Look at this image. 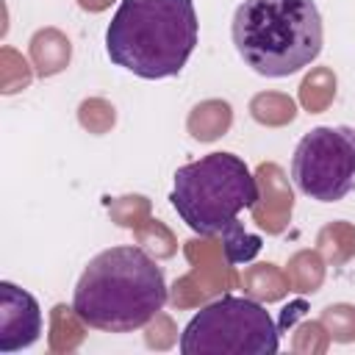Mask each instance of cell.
<instances>
[{
	"mask_svg": "<svg viewBox=\"0 0 355 355\" xmlns=\"http://www.w3.org/2000/svg\"><path fill=\"white\" fill-rule=\"evenodd\" d=\"M169 300L155 258L139 244L97 252L78 277L72 305L80 319L103 333H133L147 327Z\"/></svg>",
	"mask_w": 355,
	"mask_h": 355,
	"instance_id": "obj_1",
	"label": "cell"
},
{
	"mask_svg": "<svg viewBox=\"0 0 355 355\" xmlns=\"http://www.w3.org/2000/svg\"><path fill=\"white\" fill-rule=\"evenodd\" d=\"M197 33L191 0H122L105 28V53L116 67L144 80H161L186 67Z\"/></svg>",
	"mask_w": 355,
	"mask_h": 355,
	"instance_id": "obj_2",
	"label": "cell"
},
{
	"mask_svg": "<svg viewBox=\"0 0 355 355\" xmlns=\"http://www.w3.org/2000/svg\"><path fill=\"white\" fill-rule=\"evenodd\" d=\"M175 324H172V319L169 316H164V313H158L155 319H150L147 322V336H144V341H147V347H153V349H169L172 344H175Z\"/></svg>",
	"mask_w": 355,
	"mask_h": 355,
	"instance_id": "obj_24",
	"label": "cell"
},
{
	"mask_svg": "<svg viewBox=\"0 0 355 355\" xmlns=\"http://www.w3.org/2000/svg\"><path fill=\"white\" fill-rule=\"evenodd\" d=\"M250 116L263 128H286L297 119V103L283 92H258L250 100Z\"/></svg>",
	"mask_w": 355,
	"mask_h": 355,
	"instance_id": "obj_16",
	"label": "cell"
},
{
	"mask_svg": "<svg viewBox=\"0 0 355 355\" xmlns=\"http://www.w3.org/2000/svg\"><path fill=\"white\" fill-rule=\"evenodd\" d=\"M286 275H288L291 291L316 294L324 283V258H322V252L319 250H297L286 263Z\"/></svg>",
	"mask_w": 355,
	"mask_h": 355,
	"instance_id": "obj_15",
	"label": "cell"
},
{
	"mask_svg": "<svg viewBox=\"0 0 355 355\" xmlns=\"http://www.w3.org/2000/svg\"><path fill=\"white\" fill-rule=\"evenodd\" d=\"M230 125H233V108L227 100L219 97L197 103L186 116V130L197 141H216L230 130Z\"/></svg>",
	"mask_w": 355,
	"mask_h": 355,
	"instance_id": "obj_10",
	"label": "cell"
},
{
	"mask_svg": "<svg viewBox=\"0 0 355 355\" xmlns=\"http://www.w3.org/2000/svg\"><path fill=\"white\" fill-rule=\"evenodd\" d=\"M239 283H241L244 294L252 297V300H258V302H280L291 291L288 275L277 263H255V266H247L244 275L239 277Z\"/></svg>",
	"mask_w": 355,
	"mask_h": 355,
	"instance_id": "obj_11",
	"label": "cell"
},
{
	"mask_svg": "<svg viewBox=\"0 0 355 355\" xmlns=\"http://www.w3.org/2000/svg\"><path fill=\"white\" fill-rule=\"evenodd\" d=\"M327 347H330V336L319 319H305L302 324H297L291 338V349L297 355H324Z\"/></svg>",
	"mask_w": 355,
	"mask_h": 355,
	"instance_id": "obj_22",
	"label": "cell"
},
{
	"mask_svg": "<svg viewBox=\"0 0 355 355\" xmlns=\"http://www.w3.org/2000/svg\"><path fill=\"white\" fill-rule=\"evenodd\" d=\"M241 61L263 78H288L322 53V14L313 0H244L230 25Z\"/></svg>",
	"mask_w": 355,
	"mask_h": 355,
	"instance_id": "obj_3",
	"label": "cell"
},
{
	"mask_svg": "<svg viewBox=\"0 0 355 355\" xmlns=\"http://www.w3.org/2000/svg\"><path fill=\"white\" fill-rule=\"evenodd\" d=\"M178 347L183 355H275L280 347V330L258 300L227 294L191 316Z\"/></svg>",
	"mask_w": 355,
	"mask_h": 355,
	"instance_id": "obj_5",
	"label": "cell"
},
{
	"mask_svg": "<svg viewBox=\"0 0 355 355\" xmlns=\"http://www.w3.org/2000/svg\"><path fill=\"white\" fill-rule=\"evenodd\" d=\"M222 241V250H225V258L230 263H244V261H252L261 250V239L247 233L241 225H236L233 230H227L225 236H219Z\"/></svg>",
	"mask_w": 355,
	"mask_h": 355,
	"instance_id": "obj_23",
	"label": "cell"
},
{
	"mask_svg": "<svg viewBox=\"0 0 355 355\" xmlns=\"http://www.w3.org/2000/svg\"><path fill=\"white\" fill-rule=\"evenodd\" d=\"M316 250L322 252L324 263L330 266H344L355 258V225L336 219L319 227L316 233Z\"/></svg>",
	"mask_w": 355,
	"mask_h": 355,
	"instance_id": "obj_13",
	"label": "cell"
},
{
	"mask_svg": "<svg viewBox=\"0 0 355 355\" xmlns=\"http://www.w3.org/2000/svg\"><path fill=\"white\" fill-rule=\"evenodd\" d=\"M42 333V311L33 294L3 280L0 283V352H17L36 344Z\"/></svg>",
	"mask_w": 355,
	"mask_h": 355,
	"instance_id": "obj_7",
	"label": "cell"
},
{
	"mask_svg": "<svg viewBox=\"0 0 355 355\" xmlns=\"http://www.w3.org/2000/svg\"><path fill=\"white\" fill-rule=\"evenodd\" d=\"M108 208V216L111 222H116L119 227H128V230H136L141 227L144 222H150L153 216V205L144 194H125V197H116V200H108L105 202Z\"/></svg>",
	"mask_w": 355,
	"mask_h": 355,
	"instance_id": "obj_18",
	"label": "cell"
},
{
	"mask_svg": "<svg viewBox=\"0 0 355 355\" xmlns=\"http://www.w3.org/2000/svg\"><path fill=\"white\" fill-rule=\"evenodd\" d=\"M133 236H136V244L147 250L153 258H172L178 252V239L161 219L144 222L141 227L133 230Z\"/></svg>",
	"mask_w": 355,
	"mask_h": 355,
	"instance_id": "obj_19",
	"label": "cell"
},
{
	"mask_svg": "<svg viewBox=\"0 0 355 355\" xmlns=\"http://www.w3.org/2000/svg\"><path fill=\"white\" fill-rule=\"evenodd\" d=\"M297 189L316 202H338L355 189V128L319 125L308 130L291 158Z\"/></svg>",
	"mask_w": 355,
	"mask_h": 355,
	"instance_id": "obj_6",
	"label": "cell"
},
{
	"mask_svg": "<svg viewBox=\"0 0 355 355\" xmlns=\"http://www.w3.org/2000/svg\"><path fill=\"white\" fill-rule=\"evenodd\" d=\"M28 55L39 78H53L69 67L72 42L58 28H39L28 42Z\"/></svg>",
	"mask_w": 355,
	"mask_h": 355,
	"instance_id": "obj_9",
	"label": "cell"
},
{
	"mask_svg": "<svg viewBox=\"0 0 355 355\" xmlns=\"http://www.w3.org/2000/svg\"><path fill=\"white\" fill-rule=\"evenodd\" d=\"M36 69L28 64L14 47H0V92L3 94H17L31 86Z\"/></svg>",
	"mask_w": 355,
	"mask_h": 355,
	"instance_id": "obj_17",
	"label": "cell"
},
{
	"mask_svg": "<svg viewBox=\"0 0 355 355\" xmlns=\"http://www.w3.org/2000/svg\"><path fill=\"white\" fill-rule=\"evenodd\" d=\"M111 3H114V0H78V6H80L83 11H89V14H100V11H105Z\"/></svg>",
	"mask_w": 355,
	"mask_h": 355,
	"instance_id": "obj_25",
	"label": "cell"
},
{
	"mask_svg": "<svg viewBox=\"0 0 355 355\" xmlns=\"http://www.w3.org/2000/svg\"><path fill=\"white\" fill-rule=\"evenodd\" d=\"M78 122H80L83 130H89L94 136H103L116 125V108L103 97H86L78 105Z\"/></svg>",
	"mask_w": 355,
	"mask_h": 355,
	"instance_id": "obj_21",
	"label": "cell"
},
{
	"mask_svg": "<svg viewBox=\"0 0 355 355\" xmlns=\"http://www.w3.org/2000/svg\"><path fill=\"white\" fill-rule=\"evenodd\" d=\"M319 322L324 324L330 341H336V344H352L355 341V305L333 302V305L319 311Z\"/></svg>",
	"mask_w": 355,
	"mask_h": 355,
	"instance_id": "obj_20",
	"label": "cell"
},
{
	"mask_svg": "<svg viewBox=\"0 0 355 355\" xmlns=\"http://www.w3.org/2000/svg\"><path fill=\"white\" fill-rule=\"evenodd\" d=\"M261 200L258 178L233 153H208L175 172L169 194L178 216L202 239H219L239 225V214Z\"/></svg>",
	"mask_w": 355,
	"mask_h": 355,
	"instance_id": "obj_4",
	"label": "cell"
},
{
	"mask_svg": "<svg viewBox=\"0 0 355 355\" xmlns=\"http://www.w3.org/2000/svg\"><path fill=\"white\" fill-rule=\"evenodd\" d=\"M255 178H258V186H261V200L250 208L252 219L261 230L277 236L288 225V216H291V208H294V194H291L280 166H275V164H261Z\"/></svg>",
	"mask_w": 355,
	"mask_h": 355,
	"instance_id": "obj_8",
	"label": "cell"
},
{
	"mask_svg": "<svg viewBox=\"0 0 355 355\" xmlns=\"http://www.w3.org/2000/svg\"><path fill=\"white\" fill-rule=\"evenodd\" d=\"M86 322L80 319V313L75 311V305H64L58 302L50 311V336H47V347L53 355H69L75 352L83 338H86Z\"/></svg>",
	"mask_w": 355,
	"mask_h": 355,
	"instance_id": "obj_12",
	"label": "cell"
},
{
	"mask_svg": "<svg viewBox=\"0 0 355 355\" xmlns=\"http://www.w3.org/2000/svg\"><path fill=\"white\" fill-rule=\"evenodd\" d=\"M336 89H338V78L330 67H311V72L300 83L297 97L308 114H322L336 100Z\"/></svg>",
	"mask_w": 355,
	"mask_h": 355,
	"instance_id": "obj_14",
	"label": "cell"
}]
</instances>
